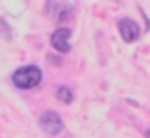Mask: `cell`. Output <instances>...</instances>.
<instances>
[{
  "instance_id": "cell-5",
  "label": "cell",
  "mask_w": 150,
  "mask_h": 138,
  "mask_svg": "<svg viewBox=\"0 0 150 138\" xmlns=\"http://www.w3.org/2000/svg\"><path fill=\"white\" fill-rule=\"evenodd\" d=\"M56 95H58V99H60L62 103H70V101L74 99V93L70 91V87H64V85L58 87V93H56Z\"/></svg>"
},
{
  "instance_id": "cell-3",
  "label": "cell",
  "mask_w": 150,
  "mask_h": 138,
  "mask_svg": "<svg viewBox=\"0 0 150 138\" xmlns=\"http://www.w3.org/2000/svg\"><path fill=\"white\" fill-rule=\"evenodd\" d=\"M117 27H119L121 39L127 41V43H132V41H136V39L140 37V27H138V23L132 21V19H119Z\"/></svg>"
},
{
  "instance_id": "cell-2",
  "label": "cell",
  "mask_w": 150,
  "mask_h": 138,
  "mask_svg": "<svg viewBox=\"0 0 150 138\" xmlns=\"http://www.w3.org/2000/svg\"><path fill=\"white\" fill-rule=\"evenodd\" d=\"M39 126H41V130H43L45 134H50V136H56V134H60V132L64 130V122H62L60 113H56V111H45V113H41Z\"/></svg>"
},
{
  "instance_id": "cell-4",
  "label": "cell",
  "mask_w": 150,
  "mask_h": 138,
  "mask_svg": "<svg viewBox=\"0 0 150 138\" xmlns=\"http://www.w3.org/2000/svg\"><path fill=\"white\" fill-rule=\"evenodd\" d=\"M52 46L60 52V54H66L70 50V29L66 27H60L52 33Z\"/></svg>"
},
{
  "instance_id": "cell-6",
  "label": "cell",
  "mask_w": 150,
  "mask_h": 138,
  "mask_svg": "<svg viewBox=\"0 0 150 138\" xmlns=\"http://www.w3.org/2000/svg\"><path fill=\"white\" fill-rule=\"evenodd\" d=\"M70 15H72V9H70V6H64V11H62L60 17H58V21H60V23H66V21L70 19Z\"/></svg>"
},
{
  "instance_id": "cell-1",
  "label": "cell",
  "mask_w": 150,
  "mask_h": 138,
  "mask_svg": "<svg viewBox=\"0 0 150 138\" xmlns=\"http://www.w3.org/2000/svg\"><path fill=\"white\" fill-rule=\"evenodd\" d=\"M41 78H43L41 70L37 66H33V64L21 66V68H17L13 72V83L19 89H33V87H37L41 83Z\"/></svg>"
}]
</instances>
